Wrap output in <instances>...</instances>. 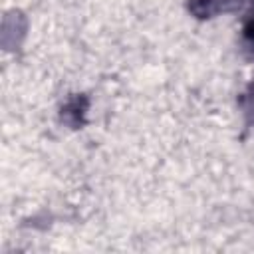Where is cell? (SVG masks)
<instances>
[{
    "mask_svg": "<svg viewBox=\"0 0 254 254\" xmlns=\"http://www.w3.org/2000/svg\"><path fill=\"white\" fill-rule=\"evenodd\" d=\"M220 0H190V10L198 16H210L220 10Z\"/></svg>",
    "mask_w": 254,
    "mask_h": 254,
    "instance_id": "cell-1",
    "label": "cell"
}]
</instances>
